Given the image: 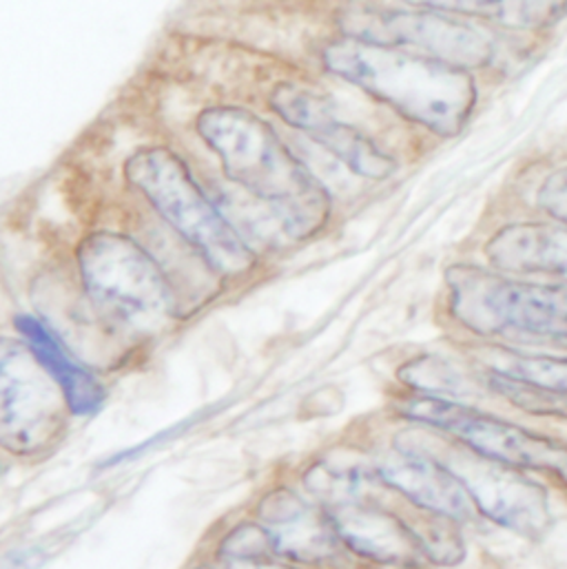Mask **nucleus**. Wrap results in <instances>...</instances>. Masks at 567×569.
Instances as JSON below:
<instances>
[{"label":"nucleus","mask_w":567,"mask_h":569,"mask_svg":"<svg viewBox=\"0 0 567 569\" xmlns=\"http://www.w3.org/2000/svg\"><path fill=\"white\" fill-rule=\"evenodd\" d=\"M324 62L404 120L441 138L461 133L479 100L468 69L392 47L346 38L324 51Z\"/></svg>","instance_id":"nucleus-1"},{"label":"nucleus","mask_w":567,"mask_h":569,"mask_svg":"<svg viewBox=\"0 0 567 569\" xmlns=\"http://www.w3.org/2000/svg\"><path fill=\"white\" fill-rule=\"evenodd\" d=\"M198 133L220 156L229 180L273 207L288 236L308 238L328 222L326 189L267 120L247 109L216 107L200 116Z\"/></svg>","instance_id":"nucleus-2"},{"label":"nucleus","mask_w":567,"mask_h":569,"mask_svg":"<svg viewBox=\"0 0 567 569\" xmlns=\"http://www.w3.org/2000/svg\"><path fill=\"white\" fill-rule=\"evenodd\" d=\"M127 176L218 273L242 276L253 267L247 242L207 200L176 153L167 149L140 151L127 162Z\"/></svg>","instance_id":"nucleus-3"},{"label":"nucleus","mask_w":567,"mask_h":569,"mask_svg":"<svg viewBox=\"0 0 567 569\" xmlns=\"http://www.w3.org/2000/svg\"><path fill=\"white\" fill-rule=\"evenodd\" d=\"M446 284L452 317L477 335L567 339V286L521 282L468 264L448 269Z\"/></svg>","instance_id":"nucleus-4"},{"label":"nucleus","mask_w":567,"mask_h":569,"mask_svg":"<svg viewBox=\"0 0 567 569\" xmlns=\"http://www.w3.org/2000/svg\"><path fill=\"white\" fill-rule=\"evenodd\" d=\"M339 24L350 40L410 51L468 71L493 64L499 51L486 31L430 9L357 7L344 11Z\"/></svg>","instance_id":"nucleus-5"},{"label":"nucleus","mask_w":567,"mask_h":569,"mask_svg":"<svg viewBox=\"0 0 567 569\" xmlns=\"http://www.w3.org/2000/svg\"><path fill=\"white\" fill-rule=\"evenodd\" d=\"M87 292L107 315L133 326H158L171 308V292L162 271L133 240L96 233L78 251Z\"/></svg>","instance_id":"nucleus-6"},{"label":"nucleus","mask_w":567,"mask_h":569,"mask_svg":"<svg viewBox=\"0 0 567 569\" xmlns=\"http://www.w3.org/2000/svg\"><path fill=\"white\" fill-rule=\"evenodd\" d=\"M60 386L27 343L0 339V446L42 450L62 428Z\"/></svg>","instance_id":"nucleus-7"},{"label":"nucleus","mask_w":567,"mask_h":569,"mask_svg":"<svg viewBox=\"0 0 567 569\" xmlns=\"http://www.w3.org/2000/svg\"><path fill=\"white\" fill-rule=\"evenodd\" d=\"M404 415L412 421L450 432L484 459L513 468L555 470L567 452L548 437L528 432L510 421L455 403L446 397H415L404 406Z\"/></svg>","instance_id":"nucleus-8"},{"label":"nucleus","mask_w":567,"mask_h":569,"mask_svg":"<svg viewBox=\"0 0 567 569\" xmlns=\"http://www.w3.org/2000/svg\"><path fill=\"white\" fill-rule=\"evenodd\" d=\"M466 488L472 506L493 523L521 537H541L550 521V497L546 488L517 468L468 452H450L441 461Z\"/></svg>","instance_id":"nucleus-9"},{"label":"nucleus","mask_w":567,"mask_h":569,"mask_svg":"<svg viewBox=\"0 0 567 569\" xmlns=\"http://www.w3.org/2000/svg\"><path fill=\"white\" fill-rule=\"evenodd\" d=\"M273 109L284 122L308 133L352 173L368 180H386L395 173V158L364 131L339 120L321 96L284 84L273 93Z\"/></svg>","instance_id":"nucleus-10"},{"label":"nucleus","mask_w":567,"mask_h":569,"mask_svg":"<svg viewBox=\"0 0 567 569\" xmlns=\"http://www.w3.org/2000/svg\"><path fill=\"white\" fill-rule=\"evenodd\" d=\"M328 517L337 539L364 559L401 568L424 559L410 526L381 508L352 501L335 506Z\"/></svg>","instance_id":"nucleus-11"},{"label":"nucleus","mask_w":567,"mask_h":569,"mask_svg":"<svg viewBox=\"0 0 567 569\" xmlns=\"http://www.w3.org/2000/svg\"><path fill=\"white\" fill-rule=\"evenodd\" d=\"M486 258L504 273L539 276L567 284V224H508L488 240Z\"/></svg>","instance_id":"nucleus-12"},{"label":"nucleus","mask_w":567,"mask_h":569,"mask_svg":"<svg viewBox=\"0 0 567 569\" xmlns=\"http://www.w3.org/2000/svg\"><path fill=\"white\" fill-rule=\"evenodd\" d=\"M258 517L282 559L319 563L332 557L335 543L339 541L330 517H324L295 492L284 488L262 501Z\"/></svg>","instance_id":"nucleus-13"},{"label":"nucleus","mask_w":567,"mask_h":569,"mask_svg":"<svg viewBox=\"0 0 567 569\" xmlns=\"http://www.w3.org/2000/svg\"><path fill=\"white\" fill-rule=\"evenodd\" d=\"M379 479L424 512L444 515L455 521H468L475 515L466 488L441 461L401 452L399 459L379 468Z\"/></svg>","instance_id":"nucleus-14"},{"label":"nucleus","mask_w":567,"mask_h":569,"mask_svg":"<svg viewBox=\"0 0 567 569\" xmlns=\"http://www.w3.org/2000/svg\"><path fill=\"white\" fill-rule=\"evenodd\" d=\"M16 328L20 330L24 343L38 357V361L47 368V372L60 386L67 408L73 415H93L100 410L105 401V388L89 375L80 363L71 359V355L60 346V341L33 317L20 315L16 319Z\"/></svg>","instance_id":"nucleus-15"},{"label":"nucleus","mask_w":567,"mask_h":569,"mask_svg":"<svg viewBox=\"0 0 567 569\" xmlns=\"http://www.w3.org/2000/svg\"><path fill=\"white\" fill-rule=\"evenodd\" d=\"M408 7L468 16L510 29L544 31L567 16V0H404Z\"/></svg>","instance_id":"nucleus-16"},{"label":"nucleus","mask_w":567,"mask_h":569,"mask_svg":"<svg viewBox=\"0 0 567 569\" xmlns=\"http://www.w3.org/2000/svg\"><path fill=\"white\" fill-rule=\"evenodd\" d=\"M493 375L519 383L528 390H541L567 397V357L495 352L488 359Z\"/></svg>","instance_id":"nucleus-17"},{"label":"nucleus","mask_w":567,"mask_h":569,"mask_svg":"<svg viewBox=\"0 0 567 569\" xmlns=\"http://www.w3.org/2000/svg\"><path fill=\"white\" fill-rule=\"evenodd\" d=\"M457 523L459 521H455L450 517L426 512L424 517L415 519L408 526L419 543L424 559L432 561L435 566L450 568V566L461 563L466 557L464 537H461Z\"/></svg>","instance_id":"nucleus-18"},{"label":"nucleus","mask_w":567,"mask_h":569,"mask_svg":"<svg viewBox=\"0 0 567 569\" xmlns=\"http://www.w3.org/2000/svg\"><path fill=\"white\" fill-rule=\"evenodd\" d=\"M220 555L231 563H269L278 557L267 528L247 523L236 528L222 543Z\"/></svg>","instance_id":"nucleus-19"},{"label":"nucleus","mask_w":567,"mask_h":569,"mask_svg":"<svg viewBox=\"0 0 567 569\" xmlns=\"http://www.w3.org/2000/svg\"><path fill=\"white\" fill-rule=\"evenodd\" d=\"M537 204L553 220L567 224V164L544 180L537 193Z\"/></svg>","instance_id":"nucleus-20"},{"label":"nucleus","mask_w":567,"mask_h":569,"mask_svg":"<svg viewBox=\"0 0 567 569\" xmlns=\"http://www.w3.org/2000/svg\"><path fill=\"white\" fill-rule=\"evenodd\" d=\"M553 472H555V475H559V477H561V479L567 483V452L564 455V459L559 461V466H557Z\"/></svg>","instance_id":"nucleus-21"}]
</instances>
